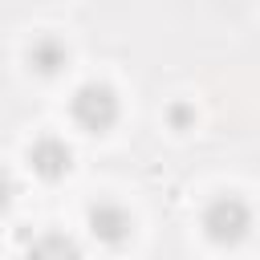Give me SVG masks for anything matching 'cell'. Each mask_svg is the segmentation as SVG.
I'll use <instances>...</instances> for the list:
<instances>
[{
    "label": "cell",
    "mask_w": 260,
    "mask_h": 260,
    "mask_svg": "<svg viewBox=\"0 0 260 260\" xmlns=\"http://www.w3.org/2000/svg\"><path fill=\"white\" fill-rule=\"evenodd\" d=\"M28 260H81V252H77V244H73L69 236L49 232V236H41V240L28 248Z\"/></svg>",
    "instance_id": "5"
},
{
    "label": "cell",
    "mask_w": 260,
    "mask_h": 260,
    "mask_svg": "<svg viewBox=\"0 0 260 260\" xmlns=\"http://www.w3.org/2000/svg\"><path fill=\"white\" fill-rule=\"evenodd\" d=\"M69 110H73V122H77V126H85V130H106V126H114V118H118V98H114V89L89 81V85H81V89L73 93Z\"/></svg>",
    "instance_id": "2"
},
{
    "label": "cell",
    "mask_w": 260,
    "mask_h": 260,
    "mask_svg": "<svg viewBox=\"0 0 260 260\" xmlns=\"http://www.w3.org/2000/svg\"><path fill=\"white\" fill-rule=\"evenodd\" d=\"M89 232L106 244H122L130 236V215L118 203H93L89 207Z\"/></svg>",
    "instance_id": "3"
},
{
    "label": "cell",
    "mask_w": 260,
    "mask_h": 260,
    "mask_svg": "<svg viewBox=\"0 0 260 260\" xmlns=\"http://www.w3.org/2000/svg\"><path fill=\"white\" fill-rule=\"evenodd\" d=\"M252 228V211L244 199L236 195H219L207 211H203V232L215 240V244H240Z\"/></svg>",
    "instance_id": "1"
},
{
    "label": "cell",
    "mask_w": 260,
    "mask_h": 260,
    "mask_svg": "<svg viewBox=\"0 0 260 260\" xmlns=\"http://www.w3.org/2000/svg\"><path fill=\"white\" fill-rule=\"evenodd\" d=\"M8 191H12V187H8V179L0 175V211H4V203H8Z\"/></svg>",
    "instance_id": "7"
},
{
    "label": "cell",
    "mask_w": 260,
    "mask_h": 260,
    "mask_svg": "<svg viewBox=\"0 0 260 260\" xmlns=\"http://www.w3.org/2000/svg\"><path fill=\"white\" fill-rule=\"evenodd\" d=\"M28 158H32V171L45 175V179H57V175L69 171V146L57 142V138H41V142L28 150Z\"/></svg>",
    "instance_id": "4"
},
{
    "label": "cell",
    "mask_w": 260,
    "mask_h": 260,
    "mask_svg": "<svg viewBox=\"0 0 260 260\" xmlns=\"http://www.w3.org/2000/svg\"><path fill=\"white\" fill-rule=\"evenodd\" d=\"M28 61H32L41 73H57V65H65V49H61L57 41H37L32 53H28Z\"/></svg>",
    "instance_id": "6"
}]
</instances>
